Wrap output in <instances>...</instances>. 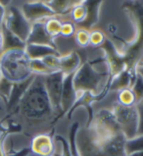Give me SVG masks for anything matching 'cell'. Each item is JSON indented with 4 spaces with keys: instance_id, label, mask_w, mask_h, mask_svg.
Returning <instances> with one entry per match:
<instances>
[{
    "instance_id": "1",
    "label": "cell",
    "mask_w": 143,
    "mask_h": 156,
    "mask_svg": "<svg viewBox=\"0 0 143 156\" xmlns=\"http://www.w3.org/2000/svg\"><path fill=\"white\" fill-rule=\"evenodd\" d=\"M47 94L44 76H35L33 82L20 99L19 103L9 115L21 125L25 133H30L49 123L54 117Z\"/></svg>"
},
{
    "instance_id": "2",
    "label": "cell",
    "mask_w": 143,
    "mask_h": 156,
    "mask_svg": "<svg viewBox=\"0 0 143 156\" xmlns=\"http://www.w3.org/2000/svg\"><path fill=\"white\" fill-rule=\"evenodd\" d=\"M110 82L109 71L97 70L93 63L89 61L83 62L79 68L74 73L73 86L75 92L88 93L93 100L103 97L108 90Z\"/></svg>"
},
{
    "instance_id": "3",
    "label": "cell",
    "mask_w": 143,
    "mask_h": 156,
    "mask_svg": "<svg viewBox=\"0 0 143 156\" xmlns=\"http://www.w3.org/2000/svg\"><path fill=\"white\" fill-rule=\"evenodd\" d=\"M122 8L135 29L134 39L124 51H120L127 70H133L143 58V1H126Z\"/></svg>"
},
{
    "instance_id": "4",
    "label": "cell",
    "mask_w": 143,
    "mask_h": 156,
    "mask_svg": "<svg viewBox=\"0 0 143 156\" xmlns=\"http://www.w3.org/2000/svg\"><path fill=\"white\" fill-rule=\"evenodd\" d=\"M30 59L25 49H9L0 53V74L13 83L29 80L33 75Z\"/></svg>"
},
{
    "instance_id": "5",
    "label": "cell",
    "mask_w": 143,
    "mask_h": 156,
    "mask_svg": "<svg viewBox=\"0 0 143 156\" xmlns=\"http://www.w3.org/2000/svg\"><path fill=\"white\" fill-rule=\"evenodd\" d=\"M85 127L99 139H109L123 133L113 111L109 108H102L95 112Z\"/></svg>"
},
{
    "instance_id": "6",
    "label": "cell",
    "mask_w": 143,
    "mask_h": 156,
    "mask_svg": "<svg viewBox=\"0 0 143 156\" xmlns=\"http://www.w3.org/2000/svg\"><path fill=\"white\" fill-rule=\"evenodd\" d=\"M112 111L126 139L131 140L135 137L138 133V126H139V115L136 105L124 106L115 103L112 107Z\"/></svg>"
},
{
    "instance_id": "7",
    "label": "cell",
    "mask_w": 143,
    "mask_h": 156,
    "mask_svg": "<svg viewBox=\"0 0 143 156\" xmlns=\"http://www.w3.org/2000/svg\"><path fill=\"white\" fill-rule=\"evenodd\" d=\"M2 27L24 42H26L32 30V24L26 19L21 8L11 4L6 8Z\"/></svg>"
},
{
    "instance_id": "8",
    "label": "cell",
    "mask_w": 143,
    "mask_h": 156,
    "mask_svg": "<svg viewBox=\"0 0 143 156\" xmlns=\"http://www.w3.org/2000/svg\"><path fill=\"white\" fill-rule=\"evenodd\" d=\"M66 75L64 73L57 71L47 76H44V83L47 94L50 100V103L56 115L61 114V97L63 91V83Z\"/></svg>"
},
{
    "instance_id": "9",
    "label": "cell",
    "mask_w": 143,
    "mask_h": 156,
    "mask_svg": "<svg viewBox=\"0 0 143 156\" xmlns=\"http://www.w3.org/2000/svg\"><path fill=\"white\" fill-rule=\"evenodd\" d=\"M75 145L79 156H103L100 144L86 127L78 130L75 135Z\"/></svg>"
},
{
    "instance_id": "10",
    "label": "cell",
    "mask_w": 143,
    "mask_h": 156,
    "mask_svg": "<svg viewBox=\"0 0 143 156\" xmlns=\"http://www.w3.org/2000/svg\"><path fill=\"white\" fill-rule=\"evenodd\" d=\"M100 47L104 51V59L107 66H108L110 78H113L120 73H122L123 71L127 70L123 53L115 47L113 42L109 38L106 37L104 43Z\"/></svg>"
},
{
    "instance_id": "11",
    "label": "cell",
    "mask_w": 143,
    "mask_h": 156,
    "mask_svg": "<svg viewBox=\"0 0 143 156\" xmlns=\"http://www.w3.org/2000/svg\"><path fill=\"white\" fill-rule=\"evenodd\" d=\"M21 10L32 25L37 22H44L49 18L57 17L44 1H26L22 5Z\"/></svg>"
},
{
    "instance_id": "12",
    "label": "cell",
    "mask_w": 143,
    "mask_h": 156,
    "mask_svg": "<svg viewBox=\"0 0 143 156\" xmlns=\"http://www.w3.org/2000/svg\"><path fill=\"white\" fill-rule=\"evenodd\" d=\"M30 148L35 156H53L56 151V144L49 133H40L32 137Z\"/></svg>"
},
{
    "instance_id": "13",
    "label": "cell",
    "mask_w": 143,
    "mask_h": 156,
    "mask_svg": "<svg viewBox=\"0 0 143 156\" xmlns=\"http://www.w3.org/2000/svg\"><path fill=\"white\" fill-rule=\"evenodd\" d=\"M74 74L67 75L63 83V91L61 97V110L62 115L66 114L75 106L78 101V94L73 86Z\"/></svg>"
},
{
    "instance_id": "14",
    "label": "cell",
    "mask_w": 143,
    "mask_h": 156,
    "mask_svg": "<svg viewBox=\"0 0 143 156\" xmlns=\"http://www.w3.org/2000/svg\"><path fill=\"white\" fill-rule=\"evenodd\" d=\"M44 22H37L32 25V30L26 44H39V45L56 47L54 38H52L45 30Z\"/></svg>"
},
{
    "instance_id": "15",
    "label": "cell",
    "mask_w": 143,
    "mask_h": 156,
    "mask_svg": "<svg viewBox=\"0 0 143 156\" xmlns=\"http://www.w3.org/2000/svg\"><path fill=\"white\" fill-rule=\"evenodd\" d=\"M82 64V57L77 51L60 54L58 57V70L66 76L74 74Z\"/></svg>"
},
{
    "instance_id": "16",
    "label": "cell",
    "mask_w": 143,
    "mask_h": 156,
    "mask_svg": "<svg viewBox=\"0 0 143 156\" xmlns=\"http://www.w3.org/2000/svg\"><path fill=\"white\" fill-rule=\"evenodd\" d=\"M25 51L30 60H41L50 55H60L57 47L39 44H26Z\"/></svg>"
},
{
    "instance_id": "17",
    "label": "cell",
    "mask_w": 143,
    "mask_h": 156,
    "mask_svg": "<svg viewBox=\"0 0 143 156\" xmlns=\"http://www.w3.org/2000/svg\"><path fill=\"white\" fill-rule=\"evenodd\" d=\"M47 5L50 7L51 10L54 12V14L58 16H63L66 14H69L73 8L77 5L78 1H61V0H50V1H44Z\"/></svg>"
},
{
    "instance_id": "18",
    "label": "cell",
    "mask_w": 143,
    "mask_h": 156,
    "mask_svg": "<svg viewBox=\"0 0 143 156\" xmlns=\"http://www.w3.org/2000/svg\"><path fill=\"white\" fill-rule=\"evenodd\" d=\"M87 16L85 21L82 24H80V28L86 29L90 30V29L98 22V14H99L100 5L102 4L101 1H94L89 2L87 1Z\"/></svg>"
},
{
    "instance_id": "19",
    "label": "cell",
    "mask_w": 143,
    "mask_h": 156,
    "mask_svg": "<svg viewBox=\"0 0 143 156\" xmlns=\"http://www.w3.org/2000/svg\"><path fill=\"white\" fill-rule=\"evenodd\" d=\"M1 30L4 37V45L2 51L9 50V49H25L26 42L21 41L19 37H17L16 35L11 34L6 29H4L2 26H1Z\"/></svg>"
},
{
    "instance_id": "20",
    "label": "cell",
    "mask_w": 143,
    "mask_h": 156,
    "mask_svg": "<svg viewBox=\"0 0 143 156\" xmlns=\"http://www.w3.org/2000/svg\"><path fill=\"white\" fill-rule=\"evenodd\" d=\"M87 1H78V3L75 5L73 10L71 11L70 16L73 23L75 24H82L86 19L87 16Z\"/></svg>"
},
{
    "instance_id": "21",
    "label": "cell",
    "mask_w": 143,
    "mask_h": 156,
    "mask_svg": "<svg viewBox=\"0 0 143 156\" xmlns=\"http://www.w3.org/2000/svg\"><path fill=\"white\" fill-rule=\"evenodd\" d=\"M62 24H63V22H62L59 18L52 17L44 22V28H45L47 34L50 35L52 38L55 39V37H57L58 35L61 34Z\"/></svg>"
},
{
    "instance_id": "22",
    "label": "cell",
    "mask_w": 143,
    "mask_h": 156,
    "mask_svg": "<svg viewBox=\"0 0 143 156\" xmlns=\"http://www.w3.org/2000/svg\"><path fill=\"white\" fill-rule=\"evenodd\" d=\"M124 150L127 155L143 151V135H138L131 140H127Z\"/></svg>"
},
{
    "instance_id": "23",
    "label": "cell",
    "mask_w": 143,
    "mask_h": 156,
    "mask_svg": "<svg viewBox=\"0 0 143 156\" xmlns=\"http://www.w3.org/2000/svg\"><path fill=\"white\" fill-rule=\"evenodd\" d=\"M117 103L124 105V106H133L136 105L135 96L133 94L131 88H126V90L118 91V101Z\"/></svg>"
},
{
    "instance_id": "24",
    "label": "cell",
    "mask_w": 143,
    "mask_h": 156,
    "mask_svg": "<svg viewBox=\"0 0 143 156\" xmlns=\"http://www.w3.org/2000/svg\"><path fill=\"white\" fill-rule=\"evenodd\" d=\"M30 71H32L33 75L35 76H47L49 74L53 73V71H51L48 67L43 63L42 60H30Z\"/></svg>"
},
{
    "instance_id": "25",
    "label": "cell",
    "mask_w": 143,
    "mask_h": 156,
    "mask_svg": "<svg viewBox=\"0 0 143 156\" xmlns=\"http://www.w3.org/2000/svg\"><path fill=\"white\" fill-rule=\"evenodd\" d=\"M75 39L80 47H86L90 45L89 42V37H90V30L83 28L77 29L75 33Z\"/></svg>"
},
{
    "instance_id": "26",
    "label": "cell",
    "mask_w": 143,
    "mask_h": 156,
    "mask_svg": "<svg viewBox=\"0 0 143 156\" xmlns=\"http://www.w3.org/2000/svg\"><path fill=\"white\" fill-rule=\"evenodd\" d=\"M9 118V110H8V100L0 95V128L5 131V123Z\"/></svg>"
},
{
    "instance_id": "27",
    "label": "cell",
    "mask_w": 143,
    "mask_h": 156,
    "mask_svg": "<svg viewBox=\"0 0 143 156\" xmlns=\"http://www.w3.org/2000/svg\"><path fill=\"white\" fill-rule=\"evenodd\" d=\"M106 37L103 32L98 30H90V37H89V42L92 46H101L104 43Z\"/></svg>"
},
{
    "instance_id": "28",
    "label": "cell",
    "mask_w": 143,
    "mask_h": 156,
    "mask_svg": "<svg viewBox=\"0 0 143 156\" xmlns=\"http://www.w3.org/2000/svg\"><path fill=\"white\" fill-rule=\"evenodd\" d=\"M13 83L12 82L8 81V80L1 78L0 80V95H2L3 97L8 100L9 97H10L12 88H13Z\"/></svg>"
},
{
    "instance_id": "29",
    "label": "cell",
    "mask_w": 143,
    "mask_h": 156,
    "mask_svg": "<svg viewBox=\"0 0 143 156\" xmlns=\"http://www.w3.org/2000/svg\"><path fill=\"white\" fill-rule=\"evenodd\" d=\"M75 30H77V29H75V26L73 22L67 21L62 24L61 35H63L65 37H72V35L75 34Z\"/></svg>"
},
{
    "instance_id": "30",
    "label": "cell",
    "mask_w": 143,
    "mask_h": 156,
    "mask_svg": "<svg viewBox=\"0 0 143 156\" xmlns=\"http://www.w3.org/2000/svg\"><path fill=\"white\" fill-rule=\"evenodd\" d=\"M138 115H139V126H138V135H143V103L136 104Z\"/></svg>"
},
{
    "instance_id": "31",
    "label": "cell",
    "mask_w": 143,
    "mask_h": 156,
    "mask_svg": "<svg viewBox=\"0 0 143 156\" xmlns=\"http://www.w3.org/2000/svg\"><path fill=\"white\" fill-rule=\"evenodd\" d=\"M7 133H4L3 135L0 136V156H6L5 150H4V146H3V141H4V137H5Z\"/></svg>"
},
{
    "instance_id": "32",
    "label": "cell",
    "mask_w": 143,
    "mask_h": 156,
    "mask_svg": "<svg viewBox=\"0 0 143 156\" xmlns=\"http://www.w3.org/2000/svg\"><path fill=\"white\" fill-rule=\"evenodd\" d=\"M5 11H6V8L3 7L1 4H0V28L3 24V20H4V16H5Z\"/></svg>"
},
{
    "instance_id": "33",
    "label": "cell",
    "mask_w": 143,
    "mask_h": 156,
    "mask_svg": "<svg viewBox=\"0 0 143 156\" xmlns=\"http://www.w3.org/2000/svg\"><path fill=\"white\" fill-rule=\"evenodd\" d=\"M3 45H4V37H3V33H2V30L0 28V53L2 52L3 49Z\"/></svg>"
},
{
    "instance_id": "34",
    "label": "cell",
    "mask_w": 143,
    "mask_h": 156,
    "mask_svg": "<svg viewBox=\"0 0 143 156\" xmlns=\"http://www.w3.org/2000/svg\"><path fill=\"white\" fill-rule=\"evenodd\" d=\"M136 71H137V73L141 76V78L143 79V68H141V67H139V66H136ZM140 103H143V99H142V101L140 102ZM138 104H139V103H138Z\"/></svg>"
},
{
    "instance_id": "35",
    "label": "cell",
    "mask_w": 143,
    "mask_h": 156,
    "mask_svg": "<svg viewBox=\"0 0 143 156\" xmlns=\"http://www.w3.org/2000/svg\"><path fill=\"white\" fill-rule=\"evenodd\" d=\"M127 156H143V151H140V152H135V153H132V154H129Z\"/></svg>"
},
{
    "instance_id": "36",
    "label": "cell",
    "mask_w": 143,
    "mask_h": 156,
    "mask_svg": "<svg viewBox=\"0 0 143 156\" xmlns=\"http://www.w3.org/2000/svg\"><path fill=\"white\" fill-rule=\"evenodd\" d=\"M137 66H139V67H141V68H143V58L140 60V62L138 63V65Z\"/></svg>"
},
{
    "instance_id": "37",
    "label": "cell",
    "mask_w": 143,
    "mask_h": 156,
    "mask_svg": "<svg viewBox=\"0 0 143 156\" xmlns=\"http://www.w3.org/2000/svg\"><path fill=\"white\" fill-rule=\"evenodd\" d=\"M1 78H2V76H1V74H0V80H1Z\"/></svg>"
},
{
    "instance_id": "38",
    "label": "cell",
    "mask_w": 143,
    "mask_h": 156,
    "mask_svg": "<svg viewBox=\"0 0 143 156\" xmlns=\"http://www.w3.org/2000/svg\"><path fill=\"white\" fill-rule=\"evenodd\" d=\"M0 129H1V128H0ZM1 130H2V129H1Z\"/></svg>"
},
{
    "instance_id": "39",
    "label": "cell",
    "mask_w": 143,
    "mask_h": 156,
    "mask_svg": "<svg viewBox=\"0 0 143 156\" xmlns=\"http://www.w3.org/2000/svg\"><path fill=\"white\" fill-rule=\"evenodd\" d=\"M53 156H54V155H53Z\"/></svg>"
}]
</instances>
